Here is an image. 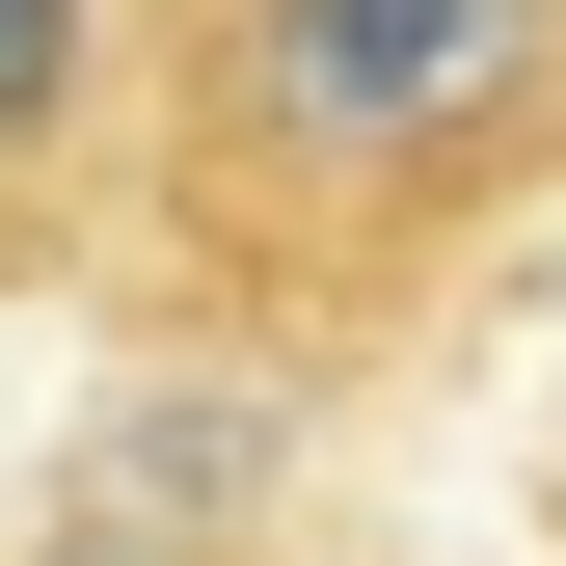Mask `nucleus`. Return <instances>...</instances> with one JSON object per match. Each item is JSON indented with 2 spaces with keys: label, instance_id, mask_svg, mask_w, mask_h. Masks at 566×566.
<instances>
[{
  "label": "nucleus",
  "instance_id": "nucleus-2",
  "mask_svg": "<svg viewBox=\"0 0 566 566\" xmlns=\"http://www.w3.org/2000/svg\"><path fill=\"white\" fill-rule=\"evenodd\" d=\"M82 108V0H0V135H54Z\"/></svg>",
  "mask_w": 566,
  "mask_h": 566
},
{
  "label": "nucleus",
  "instance_id": "nucleus-1",
  "mask_svg": "<svg viewBox=\"0 0 566 566\" xmlns=\"http://www.w3.org/2000/svg\"><path fill=\"white\" fill-rule=\"evenodd\" d=\"M539 82V0H243V135L270 163H459Z\"/></svg>",
  "mask_w": 566,
  "mask_h": 566
}]
</instances>
